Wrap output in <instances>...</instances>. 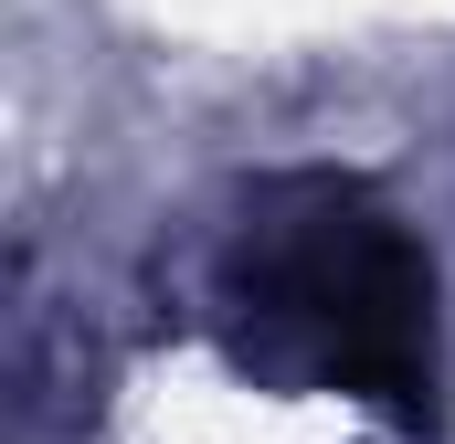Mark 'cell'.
I'll use <instances>...</instances> for the list:
<instances>
[{
	"mask_svg": "<svg viewBox=\"0 0 455 444\" xmlns=\"http://www.w3.org/2000/svg\"><path fill=\"white\" fill-rule=\"evenodd\" d=\"M212 307L265 381L349 392L403 424L435 402V265L339 170H286L243 191L212 254Z\"/></svg>",
	"mask_w": 455,
	"mask_h": 444,
	"instance_id": "6da1fadb",
	"label": "cell"
}]
</instances>
